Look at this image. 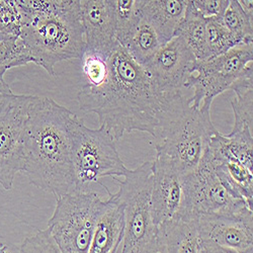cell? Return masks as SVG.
Returning <instances> with one entry per match:
<instances>
[{
  "label": "cell",
  "mask_w": 253,
  "mask_h": 253,
  "mask_svg": "<svg viewBox=\"0 0 253 253\" xmlns=\"http://www.w3.org/2000/svg\"><path fill=\"white\" fill-rule=\"evenodd\" d=\"M19 253H62L47 229L39 230L36 234L28 236L20 245Z\"/></svg>",
  "instance_id": "83f0119b"
},
{
  "label": "cell",
  "mask_w": 253,
  "mask_h": 253,
  "mask_svg": "<svg viewBox=\"0 0 253 253\" xmlns=\"http://www.w3.org/2000/svg\"><path fill=\"white\" fill-rule=\"evenodd\" d=\"M187 3L188 0H144L142 16L167 43L175 36Z\"/></svg>",
  "instance_id": "ac0fdd59"
},
{
  "label": "cell",
  "mask_w": 253,
  "mask_h": 253,
  "mask_svg": "<svg viewBox=\"0 0 253 253\" xmlns=\"http://www.w3.org/2000/svg\"><path fill=\"white\" fill-rule=\"evenodd\" d=\"M252 63L253 44L238 45L213 59L197 60L184 84L185 88L194 89V95L187 99L189 107L211 110L215 97L253 74Z\"/></svg>",
  "instance_id": "ba28073f"
},
{
  "label": "cell",
  "mask_w": 253,
  "mask_h": 253,
  "mask_svg": "<svg viewBox=\"0 0 253 253\" xmlns=\"http://www.w3.org/2000/svg\"><path fill=\"white\" fill-rule=\"evenodd\" d=\"M238 2L241 5L244 12L247 15L253 17V1L252 0H238Z\"/></svg>",
  "instance_id": "1f68e13d"
},
{
  "label": "cell",
  "mask_w": 253,
  "mask_h": 253,
  "mask_svg": "<svg viewBox=\"0 0 253 253\" xmlns=\"http://www.w3.org/2000/svg\"><path fill=\"white\" fill-rule=\"evenodd\" d=\"M229 2L230 0H192L195 9L205 18L221 17Z\"/></svg>",
  "instance_id": "f1b7e54d"
},
{
  "label": "cell",
  "mask_w": 253,
  "mask_h": 253,
  "mask_svg": "<svg viewBox=\"0 0 253 253\" xmlns=\"http://www.w3.org/2000/svg\"><path fill=\"white\" fill-rule=\"evenodd\" d=\"M238 45L239 42L222 24L221 17L206 18V60L223 55Z\"/></svg>",
  "instance_id": "603a6c76"
},
{
  "label": "cell",
  "mask_w": 253,
  "mask_h": 253,
  "mask_svg": "<svg viewBox=\"0 0 253 253\" xmlns=\"http://www.w3.org/2000/svg\"><path fill=\"white\" fill-rule=\"evenodd\" d=\"M0 35L20 36V15L15 0H0Z\"/></svg>",
  "instance_id": "4316f807"
},
{
  "label": "cell",
  "mask_w": 253,
  "mask_h": 253,
  "mask_svg": "<svg viewBox=\"0 0 253 253\" xmlns=\"http://www.w3.org/2000/svg\"><path fill=\"white\" fill-rule=\"evenodd\" d=\"M119 183L118 199L124 204V239L120 253H159L158 227L151 210L152 162L129 169Z\"/></svg>",
  "instance_id": "5b68a950"
},
{
  "label": "cell",
  "mask_w": 253,
  "mask_h": 253,
  "mask_svg": "<svg viewBox=\"0 0 253 253\" xmlns=\"http://www.w3.org/2000/svg\"><path fill=\"white\" fill-rule=\"evenodd\" d=\"M203 162L212 168L232 196L253 209V169L235 161L212 156L207 151Z\"/></svg>",
  "instance_id": "2e32d148"
},
{
  "label": "cell",
  "mask_w": 253,
  "mask_h": 253,
  "mask_svg": "<svg viewBox=\"0 0 253 253\" xmlns=\"http://www.w3.org/2000/svg\"><path fill=\"white\" fill-rule=\"evenodd\" d=\"M35 98L12 93L0 109V185L6 191L16 173L24 170L25 128Z\"/></svg>",
  "instance_id": "30bf717a"
},
{
  "label": "cell",
  "mask_w": 253,
  "mask_h": 253,
  "mask_svg": "<svg viewBox=\"0 0 253 253\" xmlns=\"http://www.w3.org/2000/svg\"><path fill=\"white\" fill-rule=\"evenodd\" d=\"M165 44L157 31L143 16L135 29L120 43L142 66H145Z\"/></svg>",
  "instance_id": "d6986e66"
},
{
  "label": "cell",
  "mask_w": 253,
  "mask_h": 253,
  "mask_svg": "<svg viewBox=\"0 0 253 253\" xmlns=\"http://www.w3.org/2000/svg\"><path fill=\"white\" fill-rule=\"evenodd\" d=\"M20 15V38L34 64L56 76L62 61L81 59L85 39L80 0H15Z\"/></svg>",
  "instance_id": "3957f363"
},
{
  "label": "cell",
  "mask_w": 253,
  "mask_h": 253,
  "mask_svg": "<svg viewBox=\"0 0 253 253\" xmlns=\"http://www.w3.org/2000/svg\"><path fill=\"white\" fill-rule=\"evenodd\" d=\"M98 216L88 253H119L124 239V204L109 193Z\"/></svg>",
  "instance_id": "9a60e30c"
},
{
  "label": "cell",
  "mask_w": 253,
  "mask_h": 253,
  "mask_svg": "<svg viewBox=\"0 0 253 253\" xmlns=\"http://www.w3.org/2000/svg\"><path fill=\"white\" fill-rule=\"evenodd\" d=\"M159 253H200L201 240L197 221L173 219L158 226Z\"/></svg>",
  "instance_id": "e0dca14e"
},
{
  "label": "cell",
  "mask_w": 253,
  "mask_h": 253,
  "mask_svg": "<svg viewBox=\"0 0 253 253\" xmlns=\"http://www.w3.org/2000/svg\"><path fill=\"white\" fill-rule=\"evenodd\" d=\"M175 36L183 39L197 60H206V18L195 9L192 0H188L185 14Z\"/></svg>",
  "instance_id": "ffe728a7"
},
{
  "label": "cell",
  "mask_w": 253,
  "mask_h": 253,
  "mask_svg": "<svg viewBox=\"0 0 253 253\" xmlns=\"http://www.w3.org/2000/svg\"><path fill=\"white\" fill-rule=\"evenodd\" d=\"M253 211L232 196L215 171L203 162L183 176V204L177 219L196 221L201 216L235 215Z\"/></svg>",
  "instance_id": "9c48e42d"
},
{
  "label": "cell",
  "mask_w": 253,
  "mask_h": 253,
  "mask_svg": "<svg viewBox=\"0 0 253 253\" xmlns=\"http://www.w3.org/2000/svg\"><path fill=\"white\" fill-rule=\"evenodd\" d=\"M217 131L210 110L187 105L180 118L156 139V158L171 164L184 176L200 166Z\"/></svg>",
  "instance_id": "8992f818"
},
{
  "label": "cell",
  "mask_w": 253,
  "mask_h": 253,
  "mask_svg": "<svg viewBox=\"0 0 253 253\" xmlns=\"http://www.w3.org/2000/svg\"><path fill=\"white\" fill-rule=\"evenodd\" d=\"M196 221L201 243L237 253L253 252V211L201 216Z\"/></svg>",
  "instance_id": "8fae6325"
},
{
  "label": "cell",
  "mask_w": 253,
  "mask_h": 253,
  "mask_svg": "<svg viewBox=\"0 0 253 253\" xmlns=\"http://www.w3.org/2000/svg\"><path fill=\"white\" fill-rule=\"evenodd\" d=\"M81 19L85 39V51L110 58L120 45L114 0H80Z\"/></svg>",
  "instance_id": "4fadbf2b"
},
{
  "label": "cell",
  "mask_w": 253,
  "mask_h": 253,
  "mask_svg": "<svg viewBox=\"0 0 253 253\" xmlns=\"http://www.w3.org/2000/svg\"><path fill=\"white\" fill-rule=\"evenodd\" d=\"M72 146L73 192H88L91 183L100 184L103 177H123L126 167L116 147L113 135L102 126L90 129L76 115L69 124Z\"/></svg>",
  "instance_id": "277c9868"
},
{
  "label": "cell",
  "mask_w": 253,
  "mask_h": 253,
  "mask_svg": "<svg viewBox=\"0 0 253 253\" xmlns=\"http://www.w3.org/2000/svg\"><path fill=\"white\" fill-rule=\"evenodd\" d=\"M196 61L193 51L183 39L175 36L143 67L161 89L181 91Z\"/></svg>",
  "instance_id": "7c38bea8"
},
{
  "label": "cell",
  "mask_w": 253,
  "mask_h": 253,
  "mask_svg": "<svg viewBox=\"0 0 253 253\" xmlns=\"http://www.w3.org/2000/svg\"><path fill=\"white\" fill-rule=\"evenodd\" d=\"M74 116L54 99L36 96L26 124L23 173L56 198L73 192L69 124Z\"/></svg>",
  "instance_id": "7a4b0ae2"
},
{
  "label": "cell",
  "mask_w": 253,
  "mask_h": 253,
  "mask_svg": "<svg viewBox=\"0 0 253 253\" xmlns=\"http://www.w3.org/2000/svg\"><path fill=\"white\" fill-rule=\"evenodd\" d=\"M151 210L157 227L177 219L183 204V175L166 161L152 162Z\"/></svg>",
  "instance_id": "5bb4252c"
},
{
  "label": "cell",
  "mask_w": 253,
  "mask_h": 253,
  "mask_svg": "<svg viewBox=\"0 0 253 253\" xmlns=\"http://www.w3.org/2000/svg\"><path fill=\"white\" fill-rule=\"evenodd\" d=\"M231 90L235 92V97L231 100L234 114L233 129L253 130V74L238 80Z\"/></svg>",
  "instance_id": "44dd1931"
},
{
  "label": "cell",
  "mask_w": 253,
  "mask_h": 253,
  "mask_svg": "<svg viewBox=\"0 0 253 253\" xmlns=\"http://www.w3.org/2000/svg\"><path fill=\"white\" fill-rule=\"evenodd\" d=\"M34 63L20 36L0 35V80H4L7 70Z\"/></svg>",
  "instance_id": "7402d4cb"
},
{
  "label": "cell",
  "mask_w": 253,
  "mask_h": 253,
  "mask_svg": "<svg viewBox=\"0 0 253 253\" xmlns=\"http://www.w3.org/2000/svg\"><path fill=\"white\" fill-rule=\"evenodd\" d=\"M81 65L88 85L98 87L107 80L109 75V58L84 52L81 57Z\"/></svg>",
  "instance_id": "484cf974"
},
{
  "label": "cell",
  "mask_w": 253,
  "mask_h": 253,
  "mask_svg": "<svg viewBox=\"0 0 253 253\" xmlns=\"http://www.w3.org/2000/svg\"><path fill=\"white\" fill-rule=\"evenodd\" d=\"M11 94L12 91L8 86V84L4 80H0V109L2 108V105Z\"/></svg>",
  "instance_id": "f546056e"
},
{
  "label": "cell",
  "mask_w": 253,
  "mask_h": 253,
  "mask_svg": "<svg viewBox=\"0 0 253 253\" xmlns=\"http://www.w3.org/2000/svg\"><path fill=\"white\" fill-rule=\"evenodd\" d=\"M221 22L240 45L253 44V17L244 12L238 0H230L227 9L221 16Z\"/></svg>",
  "instance_id": "cb8c5ba5"
},
{
  "label": "cell",
  "mask_w": 253,
  "mask_h": 253,
  "mask_svg": "<svg viewBox=\"0 0 253 253\" xmlns=\"http://www.w3.org/2000/svg\"><path fill=\"white\" fill-rule=\"evenodd\" d=\"M116 13V38L118 43L128 36L142 18L144 0H114Z\"/></svg>",
  "instance_id": "d4e9b609"
},
{
  "label": "cell",
  "mask_w": 253,
  "mask_h": 253,
  "mask_svg": "<svg viewBox=\"0 0 253 253\" xmlns=\"http://www.w3.org/2000/svg\"><path fill=\"white\" fill-rule=\"evenodd\" d=\"M200 253H237V252L229 251V250H225V249H222V248H219L216 246L201 243ZM248 253H253V252H248Z\"/></svg>",
  "instance_id": "4dcf8cb0"
},
{
  "label": "cell",
  "mask_w": 253,
  "mask_h": 253,
  "mask_svg": "<svg viewBox=\"0 0 253 253\" xmlns=\"http://www.w3.org/2000/svg\"><path fill=\"white\" fill-rule=\"evenodd\" d=\"M0 253H9L8 251V248L5 244H0Z\"/></svg>",
  "instance_id": "d6a6232c"
},
{
  "label": "cell",
  "mask_w": 253,
  "mask_h": 253,
  "mask_svg": "<svg viewBox=\"0 0 253 253\" xmlns=\"http://www.w3.org/2000/svg\"><path fill=\"white\" fill-rule=\"evenodd\" d=\"M77 99L80 110L97 115L99 126L116 141L134 131L157 139L188 105L182 91L158 87L147 70L121 45L109 58L107 80L98 87L83 85Z\"/></svg>",
  "instance_id": "6da1fadb"
},
{
  "label": "cell",
  "mask_w": 253,
  "mask_h": 253,
  "mask_svg": "<svg viewBox=\"0 0 253 253\" xmlns=\"http://www.w3.org/2000/svg\"><path fill=\"white\" fill-rule=\"evenodd\" d=\"M93 192H71L57 198L47 231L62 253H88L103 207Z\"/></svg>",
  "instance_id": "52a82bcc"
}]
</instances>
